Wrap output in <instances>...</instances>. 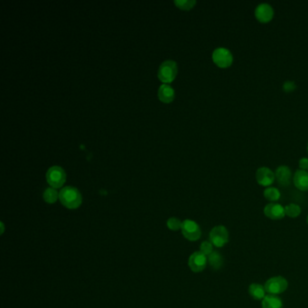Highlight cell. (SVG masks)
I'll list each match as a JSON object with an SVG mask.
<instances>
[{
	"label": "cell",
	"instance_id": "3957f363",
	"mask_svg": "<svg viewBox=\"0 0 308 308\" xmlns=\"http://www.w3.org/2000/svg\"><path fill=\"white\" fill-rule=\"evenodd\" d=\"M264 287L267 294L280 296L288 289L289 282L287 279L282 276H275L266 281Z\"/></svg>",
	"mask_w": 308,
	"mask_h": 308
},
{
	"label": "cell",
	"instance_id": "e0dca14e",
	"mask_svg": "<svg viewBox=\"0 0 308 308\" xmlns=\"http://www.w3.org/2000/svg\"><path fill=\"white\" fill-rule=\"evenodd\" d=\"M208 258V263L212 267L213 270H220L223 265V258L222 254H220L218 251H213L211 255Z\"/></svg>",
	"mask_w": 308,
	"mask_h": 308
},
{
	"label": "cell",
	"instance_id": "d4e9b609",
	"mask_svg": "<svg viewBox=\"0 0 308 308\" xmlns=\"http://www.w3.org/2000/svg\"><path fill=\"white\" fill-rule=\"evenodd\" d=\"M299 167L302 170H308V157H302L299 160Z\"/></svg>",
	"mask_w": 308,
	"mask_h": 308
},
{
	"label": "cell",
	"instance_id": "4316f807",
	"mask_svg": "<svg viewBox=\"0 0 308 308\" xmlns=\"http://www.w3.org/2000/svg\"></svg>",
	"mask_w": 308,
	"mask_h": 308
},
{
	"label": "cell",
	"instance_id": "7a4b0ae2",
	"mask_svg": "<svg viewBox=\"0 0 308 308\" xmlns=\"http://www.w3.org/2000/svg\"><path fill=\"white\" fill-rule=\"evenodd\" d=\"M177 72V63L172 60H168L160 65L157 72V77L161 82H164V84H167L175 79Z\"/></svg>",
	"mask_w": 308,
	"mask_h": 308
},
{
	"label": "cell",
	"instance_id": "7402d4cb",
	"mask_svg": "<svg viewBox=\"0 0 308 308\" xmlns=\"http://www.w3.org/2000/svg\"><path fill=\"white\" fill-rule=\"evenodd\" d=\"M182 225H183V222H181L178 218H175V217H172L167 221V227L171 231L181 230Z\"/></svg>",
	"mask_w": 308,
	"mask_h": 308
},
{
	"label": "cell",
	"instance_id": "4fadbf2b",
	"mask_svg": "<svg viewBox=\"0 0 308 308\" xmlns=\"http://www.w3.org/2000/svg\"><path fill=\"white\" fill-rule=\"evenodd\" d=\"M295 186L300 191H308V171L299 169L294 174L293 177Z\"/></svg>",
	"mask_w": 308,
	"mask_h": 308
},
{
	"label": "cell",
	"instance_id": "603a6c76",
	"mask_svg": "<svg viewBox=\"0 0 308 308\" xmlns=\"http://www.w3.org/2000/svg\"><path fill=\"white\" fill-rule=\"evenodd\" d=\"M200 251L208 257L213 252V245L210 241H203L200 246Z\"/></svg>",
	"mask_w": 308,
	"mask_h": 308
},
{
	"label": "cell",
	"instance_id": "ba28073f",
	"mask_svg": "<svg viewBox=\"0 0 308 308\" xmlns=\"http://www.w3.org/2000/svg\"><path fill=\"white\" fill-rule=\"evenodd\" d=\"M208 264L207 256L204 255L201 251H196L190 256L188 260V265L191 270L195 273L202 272L205 270Z\"/></svg>",
	"mask_w": 308,
	"mask_h": 308
},
{
	"label": "cell",
	"instance_id": "5b68a950",
	"mask_svg": "<svg viewBox=\"0 0 308 308\" xmlns=\"http://www.w3.org/2000/svg\"><path fill=\"white\" fill-rule=\"evenodd\" d=\"M46 180L51 187L61 188L66 181V173L61 166L53 165L46 173Z\"/></svg>",
	"mask_w": 308,
	"mask_h": 308
},
{
	"label": "cell",
	"instance_id": "277c9868",
	"mask_svg": "<svg viewBox=\"0 0 308 308\" xmlns=\"http://www.w3.org/2000/svg\"><path fill=\"white\" fill-rule=\"evenodd\" d=\"M209 239L214 247L222 248L229 242V231L224 225H217L210 231Z\"/></svg>",
	"mask_w": 308,
	"mask_h": 308
},
{
	"label": "cell",
	"instance_id": "7c38bea8",
	"mask_svg": "<svg viewBox=\"0 0 308 308\" xmlns=\"http://www.w3.org/2000/svg\"><path fill=\"white\" fill-rule=\"evenodd\" d=\"M275 177L280 185L288 186L292 180V172L288 165H280L276 169Z\"/></svg>",
	"mask_w": 308,
	"mask_h": 308
},
{
	"label": "cell",
	"instance_id": "2e32d148",
	"mask_svg": "<svg viewBox=\"0 0 308 308\" xmlns=\"http://www.w3.org/2000/svg\"><path fill=\"white\" fill-rule=\"evenodd\" d=\"M262 308H283V301L279 296L267 294L261 301Z\"/></svg>",
	"mask_w": 308,
	"mask_h": 308
},
{
	"label": "cell",
	"instance_id": "9c48e42d",
	"mask_svg": "<svg viewBox=\"0 0 308 308\" xmlns=\"http://www.w3.org/2000/svg\"><path fill=\"white\" fill-rule=\"evenodd\" d=\"M275 179L274 172L267 166H261L256 172V180L262 186L270 187L274 183Z\"/></svg>",
	"mask_w": 308,
	"mask_h": 308
},
{
	"label": "cell",
	"instance_id": "d6986e66",
	"mask_svg": "<svg viewBox=\"0 0 308 308\" xmlns=\"http://www.w3.org/2000/svg\"><path fill=\"white\" fill-rule=\"evenodd\" d=\"M43 198L47 203H54L59 198V193L55 188H46L45 191L43 192Z\"/></svg>",
	"mask_w": 308,
	"mask_h": 308
},
{
	"label": "cell",
	"instance_id": "44dd1931",
	"mask_svg": "<svg viewBox=\"0 0 308 308\" xmlns=\"http://www.w3.org/2000/svg\"><path fill=\"white\" fill-rule=\"evenodd\" d=\"M174 5L180 9L187 11V10L192 9L193 6L196 5V1L195 0H175Z\"/></svg>",
	"mask_w": 308,
	"mask_h": 308
},
{
	"label": "cell",
	"instance_id": "6da1fadb",
	"mask_svg": "<svg viewBox=\"0 0 308 308\" xmlns=\"http://www.w3.org/2000/svg\"><path fill=\"white\" fill-rule=\"evenodd\" d=\"M59 199L63 206L68 209H77L82 202V194L77 188L66 186L59 193Z\"/></svg>",
	"mask_w": 308,
	"mask_h": 308
},
{
	"label": "cell",
	"instance_id": "83f0119b",
	"mask_svg": "<svg viewBox=\"0 0 308 308\" xmlns=\"http://www.w3.org/2000/svg\"></svg>",
	"mask_w": 308,
	"mask_h": 308
},
{
	"label": "cell",
	"instance_id": "5bb4252c",
	"mask_svg": "<svg viewBox=\"0 0 308 308\" xmlns=\"http://www.w3.org/2000/svg\"><path fill=\"white\" fill-rule=\"evenodd\" d=\"M248 292H249V295L251 296V299H253L254 300H259V301H262L267 296L265 287L263 285L260 284V283H252V284L250 285Z\"/></svg>",
	"mask_w": 308,
	"mask_h": 308
},
{
	"label": "cell",
	"instance_id": "9a60e30c",
	"mask_svg": "<svg viewBox=\"0 0 308 308\" xmlns=\"http://www.w3.org/2000/svg\"><path fill=\"white\" fill-rule=\"evenodd\" d=\"M158 99L164 103H170L174 99V90L168 84H163L159 87Z\"/></svg>",
	"mask_w": 308,
	"mask_h": 308
},
{
	"label": "cell",
	"instance_id": "484cf974",
	"mask_svg": "<svg viewBox=\"0 0 308 308\" xmlns=\"http://www.w3.org/2000/svg\"><path fill=\"white\" fill-rule=\"evenodd\" d=\"M307 222H308V217H307Z\"/></svg>",
	"mask_w": 308,
	"mask_h": 308
},
{
	"label": "cell",
	"instance_id": "8fae6325",
	"mask_svg": "<svg viewBox=\"0 0 308 308\" xmlns=\"http://www.w3.org/2000/svg\"><path fill=\"white\" fill-rule=\"evenodd\" d=\"M255 16L261 23H268L274 16V9L268 3H261L255 8Z\"/></svg>",
	"mask_w": 308,
	"mask_h": 308
},
{
	"label": "cell",
	"instance_id": "ac0fdd59",
	"mask_svg": "<svg viewBox=\"0 0 308 308\" xmlns=\"http://www.w3.org/2000/svg\"><path fill=\"white\" fill-rule=\"evenodd\" d=\"M263 195L270 202H276L280 200L281 193H280V191L278 188L270 186V187L266 188L264 190Z\"/></svg>",
	"mask_w": 308,
	"mask_h": 308
},
{
	"label": "cell",
	"instance_id": "8992f818",
	"mask_svg": "<svg viewBox=\"0 0 308 308\" xmlns=\"http://www.w3.org/2000/svg\"><path fill=\"white\" fill-rule=\"evenodd\" d=\"M212 61L218 67H230L233 63V55L229 49L218 47L212 53Z\"/></svg>",
	"mask_w": 308,
	"mask_h": 308
},
{
	"label": "cell",
	"instance_id": "cb8c5ba5",
	"mask_svg": "<svg viewBox=\"0 0 308 308\" xmlns=\"http://www.w3.org/2000/svg\"><path fill=\"white\" fill-rule=\"evenodd\" d=\"M297 88V85L294 82L292 81H287L284 82L283 84V89H284L285 92H290L292 91H294L295 89Z\"/></svg>",
	"mask_w": 308,
	"mask_h": 308
},
{
	"label": "cell",
	"instance_id": "ffe728a7",
	"mask_svg": "<svg viewBox=\"0 0 308 308\" xmlns=\"http://www.w3.org/2000/svg\"><path fill=\"white\" fill-rule=\"evenodd\" d=\"M301 207L297 203H289L285 206V213L289 218H297L301 214Z\"/></svg>",
	"mask_w": 308,
	"mask_h": 308
},
{
	"label": "cell",
	"instance_id": "52a82bcc",
	"mask_svg": "<svg viewBox=\"0 0 308 308\" xmlns=\"http://www.w3.org/2000/svg\"><path fill=\"white\" fill-rule=\"evenodd\" d=\"M182 233L188 241H196L201 238L202 231L197 222L193 220H185L183 221L182 225Z\"/></svg>",
	"mask_w": 308,
	"mask_h": 308
},
{
	"label": "cell",
	"instance_id": "30bf717a",
	"mask_svg": "<svg viewBox=\"0 0 308 308\" xmlns=\"http://www.w3.org/2000/svg\"><path fill=\"white\" fill-rule=\"evenodd\" d=\"M264 214L270 220L279 221L286 216L285 207L277 202H270L264 207Z\"/></svg>",
	"mask_w": 308,
	"mask_h": 308
}]
</instances>
